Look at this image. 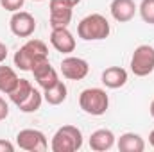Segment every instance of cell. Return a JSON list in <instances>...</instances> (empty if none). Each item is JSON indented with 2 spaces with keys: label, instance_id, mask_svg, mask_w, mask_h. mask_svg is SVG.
Returning <instances> with one entry per match:
<instances>
[{
  "label": "cell",
  "instance_id": "4316f807",
  "mask_svg": "<svg viewBox=\"0 0 154 152\" xmlns=\"http://www.w3.org/2000/svg\"><path fill=\"white\" fill-rule=\"evenodd\" d=\"M66 2H70V4H72L74 7H75V5H79V4H81V0H66Z\"/></svg>",
  "mask_w": 154,
  "mask_h": 152
},
{
  "label": "cell",
  "instance_id": "e0dca14e",
  "mask_svg": "<svg viewBox=\"0 0 154 152\" xmlns=\"http://www.w3.org/2000/svg\"><path fill=\"white\" fill-rule=\"evenodd\" d=\"M18 81H20V77L16 75V72L11 66H4L0 63V93L9 95L13 91V88L18 84Z\"/></svg>",
  "mask_w": 154,
  "mask_h": 152
},
{
  "label": "cell",
  "instance_id": "7a4b0ae2",
  "mask_svg": "<svg viewBox=\"0 0 154 152\" xmlns=\"http://www.w3.org/2000/svg\"><path fill=\"white\" fill-rule=\"evenodd\" d=\"M109 32H111V25H109L108 18L99 14V13L84 16L77 25V36L81 39H84V41L106 39L109 36Z\"/></svg>",
  "mask_w": 154,
  "mask_h": 152
},
{
  "label": "cell",
  "instance_id": "8992f818",
  "mask_svg": "<svg viewBox=\"0 0 154 152\" xmlns=\"http://www.w3.org/2000/svg\"><path fill=\"white\" fill-rule=\"evenodd\" d=\"M16 145L27 152H45L48 149L47 136L38 129H22L16 134Z\"/></svg>",
  "mask_w": 154,
  "mask_h": 152
},
{
  "label": "cell",
  "instance_id": "5b68a950",
  "mask_svg": "<svg viewBox=\"0 0 154 152\" xmlns=\"http://www.w3.org/2000/svg\"><path fill=\"white\" fill-rule=\"evenodd\" d=\"M131 72L136 77H147L154 72V47L138 45L131 56Z\"/></svg>",
  "mask_w": 154,
  "mask_h": 152
},
{
  "label": "cell",
  "instance_id": "83f0119b",
  "mask_svg": "<svg viewBox=\"0 0 154 152\" xmlns=\"http://www.w3.org/2000/svg\"><path fill=\"white\" fill-rule=\"evenodd\" d=\"M34 2H43V0H34Z\"/></svg>",
  "mask_w": 154,
  "mask_h": 152
},
{
  "label": "cell",
  "instance_id": "3957f363",
  "mask_svg": "<svg viewBox=\"0 0 154 152\" xmlns=\"http://www.w3.org/2000/svg\"><path fill=\"white\" fill-rule=\"evenodd\" d=\"M79 106L86 114L102 116L109 108V97L102 88H86L79 95Z\"/></svg>",
  "mask_w": 154,
  "mask_h": 152
},
{
  "label": "cell",
  "instance_id": "ac0fdd59",
  "mask_svg": "<svg viewBox=\"0 0 154 152\" xmlns=\"http://www.w3.org/2000/svg\"><path fill=\"white\" fill-rule=\"evenodd\" d=\"M34 90V86L31 84V81H27V79H20L18 81V84L13 88V91L9 93V99H11V102L13 104H16V106H20L29 95H31V91Z\"/></svg>",
  "mask_w": 154,
  "mask_h": 152
},
{
  "label": "cell",
  "instance_id": "2e32d148",
  "mask_svg": "<svg viewBox=\"0 0 154 152\" xmlns=\"http://www.w3.org/2000/svg\"><path fill=\"white\" fill-rule=\"evenodd\" d=\"M68 97V90H66V84L63 81H59L56 86L48 88V90H43V100L50 106H59L66 100Z\"/></svg>",
  "mask_w": 154,
  "mask_h": 152
},
{
  "label": "cell",
  "instance_id": "9c48e42d",
  "mask_svg": "<svg viewBox=\"0 0 154 152\" xmlns=\"http://www.w3.org/2000/svg\"><path fill=\"white\" fill-rule=\"evenodd\" d=\"M90 72V65L86 59L75 57V56H68L61 61V74L68 81H82Z\"/></svg>",
  "mask_w": 154,
  "mask_h": 152
},
{
  "label": "cell",
  "instance_id": "d6986e66",
  "mask_svg": "<svg viewBox=\"0 0 154 152\" xmlns=\"http://www.w3.org/2000/svg\"><path fill=\"white\" fill-rule=\"evenodd\" d=\"M41 102H43V93H39L38 90L34 88L31 91V95L18 106V109L22 113H36L39 108H41Z\"/></svg>",
  "mask_w": 154,
  "mask_h": 152
},
{
  "label": "cell",
  "instance_id": "ffe728a7",
  "mask_svg": "<svg viewBox=\"0 0 154 152\" xmlns=\"http://www.w3.org/2000/svg\"><path fill=\"white\" fill-rule=\"evenodd\" d=\"M138 11L145 23L154 25V0H142L138 5Z\"/></svg>",
  "mask_w": 154,
  "mask_h": 152
},
{
  "label": "cell",
  "instance_id": "7c38bea8",
  "mask_svg": "<svg viewBox=\"0 0 154 152\" xmlns=\"http://www.w3.org/2000/svg\"><path fill=\"white\" fill-rule=\"evenodd\" d=\"M138 11V5L134 4V0H113L109 4V13L120 23H127L134 18Z\"/></svg>",
  "mask_w": 154,
  "mask_h": 152
},
{
  "label": "cell",
  "instance_id": "44dd1931",
  "mask_svg": "<svg viewBox=\"0 0 154 152\" xmlns=\"http://www.w3.org/2000/svg\"><path fill=\"white\" fill-rule=\"evenodd\" d=\"M23 4H25V0H0L2 9H5V11H9V13L20 11V9L23 7Z\"/></svg>",
  "mask_w": 154,
  "mask_h": 152
},
{
  "label": "cell",
  "instance_id": "52a82bcc",
  "mask_svg": "<svg viewBox=\"0 0 154 152\" xmlns=\"http://www.w3.org/2000/svg\"><path fill=\"white\" fill-rule=\"evenodd\" d=\"M9 29L18 38H31L36 31V18L27 11H16L9 20Z\"/></svg>",
  "mask_w": 154,
  "mask_h": 152
},
{
  "label": "cell",
  "instance_id": "6da1fadb",
  "mask_svg": "<svg viewBox=\"0 0 154 152\" xmlns=\"http://www.w3.org/2000/svg\"><path fill=\"white\" fill-rule=\"evenodd\" d=\"M43 61H48V48L41 39H27L14 54V66L23 72H31Z\"/></svg>",
  "mask_w": 154,
  "mask_h": 152
},
{
  "label": "cell",
  "instance_id": "9a60e30c",
  "mask_svg": "<svg viewBox=\"0 0 154 152\" xmlns=\"http://www.w3.org/2000/svg\"><path fill=\"white\" fill-rule=\"evenodd\" d=\"M116 147L120 152H143L145 150V141L136 132H124L116 140Z\"/></svg>",
  "mask_w": 154,
  "mask_h": 152
},
{
  "label": "cell",
  "instance_id": "4fadbf2b",
  "mask_svg": "<svg viewBox=\"0 0 154 152\" xmlns=\"http://www.w3.org/2000/svg\"><path fill=\"white\" fill-rule=\"evenodd\" d=\"M115 145V134L109 129H97L90 136V149L95 152H106Z\"/></svg>",
  "mask_w": 154,
  "mask_h": 152
},
{
  "label": "cell",
  "instance_id": "277c9868",
  "mask_svg": "<svg viewBox=\"0 0 154 152\" xmlns=\"http://www.w3.org/2000/svg\"><path fill=\"white\" fill-rule=\"evenodd\" d=\"M82 147V132L75 125L59 127L50 141L52 152H75Z\"/></svg>",
  "mask_w": 154,
  "mask_h": 152
},
{
  "label": "cell",
  "instance_id": "30bf717a",
  "mask_svg": "<svg viewBox=\"0 0 154 152\" xmlns=\"http://www.w3.org/2000/svg\"><path fill=\"white\" fill-rule=\"evenodd\" d=\"M50 45L61 54H72L75 50V38L68 27H56L50 32Z\"/></svg>",
  "mask_w": 154,
  "mask_h": 152
},
{
  "label": "cell",
  "instance_id": "603a6c76",
  "mask_svg": "<svg viewBox=\"0 0 154 152\" xmlns=\"http://www.w3.org/2000/svg\"><path fill=\"white\" fill-rule=\"evenodd\" d=\"M13 150H14V145L9 140H0V152H13Z\"/></svg>",
  "mask_w": 154,
  "mask_h": 152
},
{
  "label": "cell",
  "instance_id": "8fae6325",
  "mask_svg": "<svg viewBox=\"0 0 154 152\" xmlns=\"http://www.w3.org/2000/svg\"><path fill=\"white\" fill-rule=\"evenodd\" d=\"M31 72H32V75H34V79H36V82H38V86L41 90H48V88H52V86H56L59 82V75L50 66V61H43V63L36 65Z\"/></svg>",
  "mask_w": 154,
  "mask_h": 152
},
{
  "label": "cell",
  "instance_id": "d4e9b609",
  "mask_svg": "<svg viewBox=\"0 0 154 152\" xmlns=\"http://www.w3.org/2000/svg\"><path fill=\"white\" fill-rule=\"evenodd\" d=\"M149 143H151V147L154 149V129L151 131V134H149Z\"/></svg>",
  "mask_w": 154,
  "mask_h": 152
},
{
  "label": "cell",
  "instance_id": "484cf974",
  "mask_svg": "<svg viewBox=\"0 0 154 152\" xmlns=\"http://www.w3.org/2000/svg\"><path fill=\"white\" fill-rule=\"evenodd\" d=\"M149 111H151V116L154 118V99H152V102H151V108H149Z\"/></svg>",
  "mask_w": 154,
  "mask_h": 152
},
{
  "label": "cell",
  "instance_id": "7402d4cb",
  "mask_svg": "<svg viewBox=\"0 0 154 152\" xmlns=\"http://www.w3.org/2000/svg\"><path fill=\"white\" fill-rule=\"evenodd\" d=\"M7 116H9V106H7V102L0 97V122L5 120Z\"/></svg>",
  "mask_w": 154,
  "mask_h": 152
},
{
  "label": "cell",
  "instance_id": "ba28073f",
  "mask_svg": "<svg viewBox=\"0 0 154 152\" xmlns=\"http://www.w3.org/2000/svg\"><path fill=\"white\" fill-rule=\"evenodd\" d=\"M74 5L66 0H50L48 13H50V27H68L72 22Z\"/></svg>",
  "mask_w": 154,
  "mask_h": 152
},
{
  "label": "cell",
  "instance_id": "5bb4252c",
  "mask_svg": "<svg viewBox=\"0 0 154 152\" xmlns=\"http://www.w3.org/2000/svg\"><path fill=\"white\" fill-rule=\"evenodd\" d=\"M102 84L109 90H118L122 86H125L127 82V72L122 68V66H109L102 72V77H100Z\"/></svg>",
  "mask_w": 154,
  "mask_h": 152
},
{
  "label": "cell",
  "instance_id": "cb8c5ba5",
  "mask_svg": "<svg viewBox=\"0 0 154 152\" xmlns=\"http://www.w3.org/2000/svg\"><path fill=\"white\" fill-rule=\"evenodd\" d=\"M5 57H7V47L0 41V63H4V61H5Z\"/></svg>",
  "mask_w": 154,
  "mask_h": 152
}]
</instances>
